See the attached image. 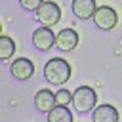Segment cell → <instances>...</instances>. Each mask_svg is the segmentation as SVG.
<instances>
[{
    "instance_id": "6da1fadb",
    "label": "cell",
    "mask_w": 122,
    "mask_h": 122,
    "mask_svg": "<svg viewBox=\"0 0 122 122\" xmlns=\"http://www.w3.org/2000/svg\"><path fill=\"white\" fill-rule=\"evenodd\" d=\"M44 78L53 86H61L71 78V65L61 57H53L44 65Z\"/></svg>"
},
{
    "instance_id": "7a4b0ae2",
    "label": "cell",
    "mask_w": 122,
    "mask_h": 122,
    "mask_svg": "<svg viewBox=\"0 0 122 122\" xmlns=\"http://www.w3.org/2000/svg\"><path fill=\"white\" fill-rule=\"evenodd\" d=\"M95 101H97V93L90 88V86H80L72 92V105L78 112H90L95 109Z\"/></svg>"
},
{
    "instance_id": "3957f363",
    "label": "cell",
    "mask_w": 122,
    "mask_h": 122,
    "mask_svg": "<svg viewBox=\"0 0 122 122\" xmlns=\"http://www.w3.org/2000/svg\"><path fill=\"white\" fill-rule=\"evenodd\" d=\"M34 13H36V19H38L42 25H46V27H53V25H57L59 19H61V8H59L55 2H50V0L42 2V6H40Z\"/></svg>"
},
{
    "instance_id": "277c9868",
    "label": "cell",
    "mask_w": 122,
    "mask_h": 122,
    "mask_svg": "<svg viewBox=\"0 0 122 122\" xmlns=\"http://www.w3.org/2000/svg\"><path fill=\"white\" fill-rule=\"evenodd\" d=\"M92 19H93V23H95L97 29H101V30H111V29H114L116 23H118V13H116L111 6H99V8L95 10V13H93Z\"/></svg>"
},
{
    "instance_id": "5b68a950",
    "label": "cell",
    "mask_w": 122,
    "mask_h": 122,
    "mask_svg": "<svg viewBox=\"0 0 122 122\" xmlns=\"http://www.w3.org/2000/svg\"><path fill=\"white\" fill-rule=\"evenodd\" d=\"M55 36H57V34L51 32V27L42 25V27H38V29L32 32V44H34L36 50H40V51H48L50 48H53V44H55Z\"/></svg>"
},
{
    "instance_id": "8992f818",
    "label": "cell",
    "mask_w": 122,
    "mask_h": 122,
    "mask_svg": "<svg viewBox=\"0 0 122 122\" xmlns=\"http://www.w3.org/2000/svg\"><path fill=\"white\" fill-rule=\"evenodd\" d=\"M10 71H11L13 78H17V80H29V78L34 74V65H32V61L27 59V57H17V59L11 63Z\"/></svg>"
},
{
    "instance_id": "52a82bcc",
    "label": "cell",
    "mask_w": 122,
    "mask_h": 122,
    "mask_svg": "<svg viewBox=\"0 0 122 122\" xmlns=\"http://www.w3.org/2000/svg\"><path fill=\"white\" fill-rule=\"evenodd\" d=\"M76 44H78V32L74 29H63L55 36V46L61 51H71L76 48Z\"/></svg>"
},
{
    "instance_id": "ba28073f",
    "label": "cell",
    "mask_w": 122,
    "mask_h": 122,
    "mask_svg": "<svg viewBox=\"0 0 122 122\" xmlns=\"http://www.w3.org/2000/svg\"><path fill=\"white\" fill-rule=\"evenodd\" d=\"M34 105L38 111L42 112H50L55 105H57V99H55V93L51 90H40L36 95H34Z\"/></svg>"
},
{
    "instance_id": "9c48e42d",
    "label": "cell",
    "mask_w": 122,
    "mask_h": 122,
    "mask_svg": "<svg viewBox=\"0 0 122 122\" xmlns=\"http://www.w3.org/2000/svg\"><path fill=\"white\" fill-rule=\"evenodd\" d=\"M95 10H97L95 0H72V13L78 19H90V17H93Z\"/></svg>"
},
{
    "instance_id": "30bf717a",
    "label": "cell",
    "mask_w": 122,
    "mask_h": 122,
    "mask_svg": "<svg viewBox=\"0 0 122 122\" xmlns=\"http://www.w3.org/2000/svg\"><path fill=\"white\" fill-rule=\"evenodd\" d=\"M93 122H118V111L112 105H99L93 109Z\"/></svg>"
},
{
    "instance_id": "8fae6325",
    "label": "cell",
    "mask_w": 122,
    "mask_h": 122,
    "mask_svg": "<svg viewBox=\"0 0 122 122\" xmlns=\"http://www.w3.org/2000/svg\"><path fill=\"white\" fill-rule=\"evenodd\" d=\"M48 120L50 122H72V112H71V109H67V105L57 103L48 112Z\"/></svg>"
},
{
    "instance_id": "7c38bea8",
    "label": "cell",
    "mask_w": 122,
    "mask_h": 122,
    "mask_svg": "<svg viewBox=\"0 0 122 122\" xmlns=\"http://www.w3.org/2000/svg\"><path fill=\"white\" fill-rule=\"evenodd\" d=\"M13 53H15V42L8 34H2L0 36V59L2 61H8Z\"/></svg>"
},
{
    "instance_id": "4fadbf2b",
    "label": "cell",
    "mask_w": 122,
    "mask_h": 122,
    "mask_svg": "<svg viewBox=\"0 0 122 122\" xmlns=\"http://www.w3.org/2000/svg\"><path fill=\"white\" fill-rule=\"evenodd\" d=\"M55 99H57L59 105H69V103H72V92H69V90H59V92L55 93Z\"/></svg>"
},
{
    "instance_id": "5bb4252c",
    "label": "cell",
    "mask_w": 122,
    "mask_h": 122,
    "mask_svg": "<svg viewBox=\"0 0 122 122\" xmlns=\"http://www.w3.org/2000/svg\"><path fill=\"white\" fill-rule=\"evenodd\" d=\"M42 2H44V0H19L21 8H25V10H29V11H36V10L42 6Z\"/></svg>"
}]
</instances>
